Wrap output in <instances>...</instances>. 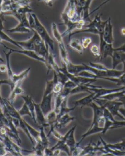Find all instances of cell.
Instances as JSON below:
<instances>
[{"mask_svg":"<svg viewBox=\"0 0 125 156\" xmlns=\"http://www.w3.org/2000/svg\"><path fill=\"white\" fill-rule=\"evenodd\" d=\"M94 102L97 104L98 105L101 106L102 108L108 109L114 117L117 116L123 120H125V118L119 112V109H120L121 106L123 105L121 102L116 100L108 101L105 99L100 98H96Z\"/></svg>","mask_w":125,"mask_h":156,"instance_id":"cell-1","label":"cell"},{"mask_svg":"<svg viewBox=\"0 0 125 156\" xmlns=\"http://www.w3.org/2000/svg\"><path fill=\"white\" fill-rule=\"evenodd\" d=\"M35 21V30L36 31L38 34L40 36L41 39L44 41L46 44L48 45L49 47L52 51H54V41L52 39L50 34H48L46 29L44 26L39 20L38 19L37 15L36 14H32Z\"/></svg>","mask_w":125,"mask_h":156,"instance_id":"cell-2","label":"cell"},{"mask_svg":"<svg viewBox=\"0 0 125 156\" xmlns=\"http://www.w3.org/2000/svg\"><path fill=\"white\" fill-rule=\"evenodd\" d=\"M4 139L5 148L7 150V152L11 154L13 156H23L21 153L22 151L32 152V151H28L27 150L21 148L18 144L14 142L13 139L11 138L8 136H5L2 137Z\"/></svg>","mask_w":125,"mask_h":156,"instance_id":"cell-3","label":"cell"},{"mask_svg":"<svg viewBox=\"0 0 125 156\" xmlns=\"http://www.w3.org/2000/svg\"><path fill=\"white\" fill-rule=\"evenodd\" d=\"M91 107L94 112V118L91 126L100 125L105 123V119L104 116V110L101 106L97 105L95 102L93 101L88 106Z\"/></svg>","mask_w":125,"mask_h":156,"instance_id":"cell-4","label":"cell"},{"mask_svg":"<svg viewBox=\"0 0 125 156\" xmlns=\"http://www.w3.org/2000/svg\"><path fill=\"white\" fill-rule=\"evenodd\" d=\"M100 61H102L108 57H111L114 51V48L112 44L107 43L103 38V35L100 36Z\"/></svg>","mask_w":125,"mask_h":156,"instance_id":"cell-5","label":"cell"},{"mask_svg":"<svg viewBox=\"0 0 125 156\" xmlns=\"http://www.w3.org/2000/svg\"><path fill=\"white\" fill-rule=\"evenodd\" d=\"M1 45H2L4 46V47L8 51H11L12 53L15 52V53H18L20 54L24 55L25 56H27L28 57L34 59L35 60H36L38 61L42 62L44 63H45V59L41 57L39 55L37 54V53L35 51H32V50H27V49H20V50H17V49H14L12 48L8 47L6 45H5V44H4L3 43H2Z\"/></svg>","mask_w":125,"mask_h":156,"instance_id":"cell-6","label":"cell"},{"mask_svg":"<svg viewBox=\"0 0 125 156\" xmlns=\"http://www.w3.org/2000/svg\"><path fill=\"white\" fill-rule=\"evenodd\" d=\"M32 31L34 32V35L32 37H31L29 39L26 41H19L17 43L20 45L23 49L27 50H32L35 51V43L37 39L40 37L39 34H38L37 31L35 30H32Z\"/></svg>","mask_w":125,"mask_h":156,"instance_id":"cell-7","label":"cell"},{"mask_svg":"<svg viewBox=\"0 0 125 156\" xmlns=\"http://www.w3.org/2000/svg\"><path fill=\"white\" fill-rule=\"evenodd\" d=\"M54 95V92L51 93L48 95H43V98L40 104L42 112L44 113V115L46 116L48 112H51L52 110V99Z\"/></svg>","mask_w":125,"mask_h":156,"instance_id":"cell-8","label":"cell"},{"mask_svg":"<svg viewBox=\"0 0 125 156\" xmlns=\"http://www.w3.org/2000/svg\"><path fill=\"white\" fill-rule=\"evenodd\" d=\"M79 4H80L83 10L82 12V19L85 21L86 23H90L92 20L90 18V13L89 10L90 5L93 0H78Z\"/></svg>","mask_w":125,"mask_h":156,"instance_id":"cell-9","label":"cell"},{"mask_svg":"<svg viewBox=\"0 0 125 156\" xmlns=\"http://www.w3.org/2000/svg\"><path fill=\"white\" fill-rule=\"evenodd\" d=\"M35 116L36 119V122L40 126H43L44 128H47L50 126L48 124L46 116L44 115V113L42 112L40 104H36L35 102Z\"/></svg>","mask_w":125,"mask_h":156,"instance_id":"cell-10","label":"cell"},{"mask_svg":"<svg viewBox=\"0 0 125 156\" xmlns=\"http://www.w3.org/2000/svg\"><path fill=\"white\" fill-rule=\"evenodd\" d=\"M103 38L104 41L108 44H113L114 41L113 35V25L111 23V17L108 18V23L105 26V30L103 34Z\"/></svg>","mask_w":125,"mask_h":156,"instance_id":"cell-11","label":"cell"},{"mask_svg":"<svg viewBox=\"0 0 125 156\" xmlns=\"http://www.w3.org/2000/svg\"><path fill=\"white\" fill-rule=\"evenodd\" d=\"M45 61L44 65L48 69V75L51 70H54L57 73L60 72V67L55 61V56L51 51H50L49 55L45 59Z\"/></svg>","mask_w":125,"mask_h":156,"instance_id":"cell-12","label":"cell"},{"mask_svg":"<svg viewBox=\"0 0 125 156\" xmlns=\"http://www.w3.org/2000/svg\"><path fill=\"white\" fill-rule=\"evenodd\" d=\"M125 90V87L122 86L121 88H112V89H107L103 87L101 88H91V91L95 93V100L96 98H99L101 96L104 95H108L115 92Z\"/></svg>","mask_w":125,"mask_h":156,"instance_id":"cell-13","label":"cell"},{"mask_svg":"<svg viewBox=\"0 0 125 156\" xmlns=\"http://www.w3.org/2000/svg\"><path fill=\"white\" fill-rule=\"evenodd\" d=\"M76 119L74 116H71L69 115V113L66 114L62 116L60 118L57 120L56 122L54 124V127L56 128L62 129L65 128L74 120Z\"/></svg>","mask_w":125,"mask_h":156,"instance_id":"cell-14","label":"cell"},{"mask_svg":"<svg viewBox=\"0 0 125 156\" xmlns=\"http://www.w3.org/2000/svg\"><path fill=\"white\" fill-rule=\"evenodd\" d=\"M102 86H94L91 84H84V83H80L79 85H77L74 88L71 90L70 95H74L80 92H88L90 94H91L93 92L91 91V88H101Z\"/></svg>","mask_w":125,"mask_h":156,"instance_id":"cell-15","label":"cell"},{"mask_svg":"<svg viewBox=\"0 0 125 156\" xmlns=\"http://www.w3.org/2000/svg\"><path fill=\"white\" fill-rule=\"evenodd\" d=\"M21 97L24 99V101L26 104L28 109L31 114V119L34 121L35 123H36V119L35 116V102L32 97L30 95L22 96L21 95Z\"/></svg>","mask_w":125,"mask_h":156,"instance_id":"cell-16","label":"cell"},{"mask_svg":"<svg viewBox=\"0 0 125 156\" xmlns=\"http://www.w3.org/2000/svg\"><path fill=\"white\" fill-rule=\"evenodd\" d=\"M24 81H21L18 82L16 86H15L14 89L11 90L10 95L8 97V101L10 102L11 104H14V102L15 101L16 98H17V96L18 95H23L25 94V91L22 88H21V86L22 85V82Z\"/></svg>","mask_w":125,"mask_h":156,"instance_id":"cell-17","label":"cell"},{"mask_svg":"<svg viewBox=\"0 0 125 156\" xmlns=\"http://www.w3.org/2000/svg\"><path fill=\"white\" fill-rule=\"evenodd\" d=\"M111 58L112 59V69H115L118 65L125 62V53L120 51H114Z\"/></svg>","mask_w":125,"mask_h":156,"instance_id":"cell-18","label":"cell"},{"mask_svg":"<svg viewBox=\"0 0 125 156\" xmlns=\"http://www.w3.org/2000/svg\"><path fill=\"white\" fill-rule=\"evenodd\" d=\"M76 128V126H74L72 128H71V132L69 133L67 139H66V144L70 148V153H71L74 151V149L77 147L80 146L78 144V143L76 142V140L74 139V131Z\"/></svg>","mask_w":125,"mask_h":156,"instance_id":"cell-19","label":"cell"},{"mask_svg":"<svg viewBox=\"0 0 125 156\" xmlns=\"http://www.w3.org/2000/svg\"><path fill=\"white\" fill-rule=\"evenodd\" d=\"M67 71L70 73L74 76H77L78 74L83 71H87V68L86 66V64L82 63L81 65H74L71 62H70L68 65H67Z\"/></svg>","mask_w":125,"mask_h":156,"instance_id":"cell-20","label":"cell"},{"mask_svg":"<svg viewBox=\"0 0 125 156\" xmlns=\"http://www.w3.org/2000/svg\"><path fill=\"white\" fill-rule=\"evenodd\" d=\"M95 92H92L90 94V95H88L84 97L83 98L78 100L77 101L74 102V106H81V108H82L84 106H89L90 104L95 100Z\"/></svg>","mask_w":125,"mask_h":156,"instance_id":"cell-21","label":"cell"},{"mask_svg":"<svg viewBox=\"0 0 125 156\" xmlns=\"http://www.w3.org/2000/svg\"><path fill=\"white\" fill-rule=\"evenodd\" d=\"M7 31L10 33H30L32 30L22 22H19V24L15 27L7 30Z\"/></svg>","mask_w":125,"mask_h":156,"instance_id":"cell-22","label":"cell"},{"mask_svg":"<svg viewBox=\"0 0 125 156\" xmlns=\"http://www.w3.org/2000/svg\"><path fill=\"white\" fill-rule=\"evenodd\" d=\"M103 131H104V127H102L99 125L91 126L90 128L87 130V132L85 133L84 135H82L81 140H80L79 142L78 143V144L80 145V144L84 140V139H85V138L87 137L88 136H91L94 134L98 133H102L103 132Z\"/></svg>","mask_w":125,"mask_h":156,"instance_id":"cell-23","label":"cell"},{"mask_svg":"<svg viewBox=\"0 0 125 156\" xmlns=\"http://www.w3.org/2000/svg\"><path fill=\"white\" fill-rule=\"evenodd\" d=\"M68 45L70 47L77 51L80 55H82L84 53V48L81 44V41L78 39L73 38L69 41Z\"/></svg>","mask_w":125,"mask_h":156,"instance_id":"cell-24","label":"cell"},{"mask_svg":"<svg viewBox=\"0 0 125 156\" xmlns=\"http://www.w3.org/2000/svg\"><path fill=\"white\" fill-rule=\"evenodd\" d=\"M58 49L60 52V57L61 59V62H63L66 65H68L71 61L68 57V51L64 45V43L58 44Z\"/></svg>","mask_w":125,"mask_h":156,"instance_id":"cell-25","label":"cell"},{"mask_svg":"<svg viewBox=\"0 0 125 156\" xmlns=\"http://www.w3.org/2000/svg\"><path fill=\"white\" fill-rule=\"evenodd\" d=\"M30 70L31 67H28L24 71L22 72L19 75L14 74L11 81L12 82V83L14 85L16 86V85L17 84L18 82L21 81H24L25 78L28 77V73L30 71Z\"/></svg>","mask_w":125,"mask_h":156,"instance_id":"cell-26","label":"cell"},{"mask_svg":"<svg viewBox=\"0 0 125 156\" xmlns=\"http://www.w3.org/2000/svg\"><path fill=\"white\" fill-rule=\"evenodd\" d=\"M51 31L52 34L54 39L57 41L58 44L64 43L63 37L58 29V25L55 23H52L51 24Z\"/></svg>","mask_w":125,"mask_h":156,"instance_id":"cell-27","label":"cell"},{"mask_svg":"<svg viewBox=\"0 0 125 156\" xmlns=\"http://www.w3.org/2000/svg\"><path fill=\"white\" fill-rule=\"evenodd\" d=\"M67 98H66L64 99V101L62 102V104H61V108L59 113L58 114L57 116V120L58 118H60L62 116L66 114H68L69 112H71L72 111H73L74 109L76 108V106H74L72 108H69L67 106Z\"/></svg>","mask_w":125,"mask_h":156,"instance_id":"cell-28","label":"cell"},{"mask_svg":"<svg viewBox=\"0 0 125 156\" xmlns=\"http://www.w3.org/2000/svg\"><path fill=\"white\" fill-rule=\"evenodd\" d=\"M125 90H123L122 91L115 92H113V93L110 94L108 95L102 96L99 98L105 99V100H107L108 101H114V100H116V99H118L120 97H121L122 95H125Z\"/></svg>","mask_w":125,"mask_h":156,"instance_id":"cell-29","label":"cell"},{"mask_svg":"<svg viewBox=\"0 0 125 156\" xmlns=\"http://www.w3.org/2000/svg\"><path fill=\"white\" fill-rule=\"evenodd\" d=\"M101 79L114 82L116 84V86H123L125 87V73L119 77H102Z\"/></svg>","mask_w":125,"mask_h":156,"instance_id":"cell-30","label":"cell"},{"mask_svg":"<svg viewBox=\"0 0 125 156\" xmlns=\"http://www.w3.org/2000/svg\"><path fill=\"white\" fill-rule=\"evenodd\" d=\"M0 39L2 41H6L8 43H10L11 44L15 45L16 47L20 48V49H23V48H22L20 45L17 43V41L14 40L12 38L9 37L6 33H5L4 31L0 30Z\"/></svg>","mask_w":125,"mask_h":156,"instance_id":"cell-31","label":"cell"},{"mask_svg":"<svg viewBox=\"0 0 125 156\" xmlns=\"http://www.w3.org/2000/svg\"><path fill=\"white\" fill-rule=\"evenodd\" d=\"M25 123L27 126V129L28 130V132L30 133L31 136H32V138L36 141V142H40V132L38 131L36 129H35L32 126H31L28 122H26L25 120Z\"/></svg>","mask_w":125,"mask_h":156,"instance_id":"cell-32","label":"cell"},{"mask_svg":"<svg viewBox=\"0 0 125 156\" xmlns=\"http://www.w3.org/2000/svg\"><path fill=\"white\" fill-rule=\"evenodd\" d=\"M4 53L5 54V56L6 58V65L7 67V77H8V79L9 80H11L12 77L14 75V72L12 70V68L11 67L10 62V56L11 54L12 53L11 51H8V52L7 53L6 51H4Z\"/></svg>","mask_w":125,"mask_h":156,"instance_id":"cell-33","label":"cell"},{"mask_svg":"<svg viewBox=\"0 0 125 156\" xmlns=\"http://www.w3.org/2000/svg\"><path fill=\"white\" fill-rule=\"evenodd\" d=\"M45 148V146L41 142H36V146L33 147V152L35 153V155L36 156H44V151Z\"/></svg>","mask_w":125,"mask_h":156,"instance_id":"cell-34","label":"cell"},{"mask_svg":"<svg viewBox=\"0 0 125 156\" xmlns=\"http://www.w3.org/2000/svg\"><path fill=\"white\" fill-rule=\"evenodd\" d=\"M45 116H46V121H47L48 124H49L50 126L54 125L55 122H56V121H57L58 114L54 110H52L50 112H48Z\"/></svg>","mask_w":125,"mask_h":156,"instance_id":"cell-35","label":"cell"},{"mask_svg":"<svg viewBox=\"0 0 125 156\" xmlns=\"http://www.w3.org/2000/svg\"><path fill=\"white\" fill-rule=\"evenodd\" d=\"M44 129V127L43 126H40V142L42 143L45 146L46 148H48L50 145V141H49L48 138V136H46Z\"/></svg>","mask_w":125,"mask_h":156,"instance_id":"cell-36","label":"cell"},{"mask_svg":"<svg viewBox=\"0 0 125 156\" xmlns=\"http://www.w3.org/2000/svg\"><path fill=\"white\" fill-rule=\"evenodd\" d=\"M64 98H63L60 94L55 95V100H54V110L58 114L60 112L61 104L62 102L64 101Z\"/></svg>","mask_w":125,"mask_h":156,"instance_id":"cell-37","label":"cell"},{"mask_svg":"<svg viewBox=\"0 0 125 156\" xmlns=\"http://www.w3.org/2000/svg\"><path fill=\"white\" fill-rule=\"evenodd\" d=\"M55 128H56L54 127V125L50 126V132L48 133V137H49V136H50L51 134H52V136H53L54 138L57 139L58 140H62V139L64 138V136H62V135L58 131H57V130L55 129Z\"/></svg>","mask_w":125,"mask_h":156,"instance_id":"cell-38","label":"cell"},{"mask_svg":"<svg viewBox=\"0 0 125 156\" xmlns=\"http://www.w3.org/2000/svg\"><path fill=\"white\" fill-rule=\"evenodd\" d=\"M54 80L52 79V80L46 81V88L44 90V95H48L51 93L53 92L54 90Z\"/></svg>","mask_w":125,"mask_h":156,"instance_id":"cell-39","label":"cell"},{"mask_svg":"<svg viewBox=\"0 0 125 156\" xmlns=\"http://www.w3.org/2000/svg\"><path fill=\"white\" fill-rule=\"evenodd\" d=\"M18 112H19L20 115L22 118L25 115L29 116L31 118V114L30 111L25 102L24 103V105L22 106V107L19 110H18Z\"/></svg>","mask_w":125,"mask_h":156,"instance_id":"cell-40","label":"cell"},{"mask_svg":"<svg viewBox=\"0 0 125 156\" xmlns=\"http://www.w3.org/2000/svg\"><path fill=\"white\" fill-rule=\"evenodd\" d=\"M87 65L92 68H96L99 70L107 71L108 69V68H107L105 65L101 63H92L91 62H90Z\"/></svg>","mask_w":125,"mask_h":156,"instance_id":"cell-41","label":"cell"},{"mask_svg":"<svg viewBox=\"0 0 125 156\" xmlns=\"http://www.w3.org/2000/svg\"><path fill=\"white\" fill-rule=\"evenodd\" d=\"M57 75H58V82H61V83L64 85V84L69 80V79L68 78L66 75L64 74V73H63L61 72L60 71L59 72L57 73Z\"/></svg>","mask_w":125,"mask_h":156,"instance_id":"cell-42","label":"cell"},{"mask_svg":"<svg viewBox=\"0 0 125 156\" xmlns=\"http://www.w3.org/2000/svg\"><path fill=\"white\" fill-rule=\"evenodd\" d=\"M92 39L90 37H83L81 39V44L84 49H87L89 45L91 43Z\"/></svg>","mask_w":125,"mask_h":156,"instance_id":"cell-43","label":"cell"},{"mask_svg":"<svg viewBox=\"0 0 125 156\" xmlns=\"http://www.w3.org/2000/svg\"><path fill=\"white\" fill-rule=\"evenodd\" d=\"M102 108L104 110V116L105 119H108V120H110L112 122H114L116 120L114 118V116L112 115L111 112L106 108Z\"/></svg>","mask_w":125,"mask_h":156,"instance_id":"cell-44","label":"cell"},{"mask_svg":"<svg viewBox=\"0 0 125 156\" xmlns=\"http://www.w3.org/2000/svg\"><path fill=\"white\" fill-rule=\"evenodd\" d=\"M90 51L94 56L100 57V47H98L97 45H92L90 48Z\"/></svg>","mask_w":125,"mask_h":156,"instance_id":"cell-45","label":"cell"},{"mask_svg":"<svg viewBox=\"0 0 125 156\" xmlns=\"http://www.w3.org/2000/svg\"><path fill=\"white\" fill-rule=\"evenodd\" d=\"M63 88H64V85H62L61 82H58L54 84L53 92L55 95L58 94L61 92Z\"/></svg>","mask_w":125,"mask_h":156,"instance_id":"cell-46","label":"cell"},{"mask_svg":"<svg viewBox=\"0 0 125 156\" xmlns=\"http://www.w3.org/2000/svg\"><path fill=\"white\" fill-rule=\"evenodd\" d=\"M125 126V120H122V121H117L115 120L113 122V126L111 128V129H117V128H120L121 127H124Z\"/></svg>","mask_w":125,"mask_h":156,"instance_id":"cell-47","label":"cell"},{"mask_svg":"<svg viewBox=\"0 0 125 156\" xmlns=\"http://www.w3.org/2000/svg\"><path fill=\"white\" fill-rule=\"evenodd\" d=\"M3 84H6V85H9L10 86L11 90L14 89L15 85H14L12 82L10 80H9L8 78L7 80H0V85H2Z\"/></svg>","mask_w":125,"mask_h":156,"instance_id":"cell-48","label":"cell"},{"mask_svg":"<svg viewBox=\"0 0 125 156\" xmlns=\"http://www.w3.org/2000/svg\"><path fill=\"white\" fill-rule=\"evenodd\" d=\"M76 86H77V85H76L74 82L71 81V80H68V81L64 84V87L70 88L71 90H72V89L74 88Z\"/></svg>","mask_w":125,"mask_h":156,"instance_id":"cell-49","label":"cell"},{"mask_svg":"<svg viewBox=\"0 0 125 156\" xmlns=\"http://www.w3.org/2000/svg\"><path fill=\"white\" fill-rule=\"evenodd\" d=\"M55 1L56 0H37L38 2H44L45 4H47V5L50 7L53 6Z\"/></svg>","mask_w":125,"mask_h":156,"instance_id":"cell-50","label":"cell"},{"mask_svg":"<svg viewBox=\"0 0 125 156\" xmlns=\"http://www.w3.org/2000/svg\"><path fill=\"white\" fill-rule=\"evenodd\" d=\"M44 156H54V151L51 148H46L44 149Z\"/></svg>","mask_w":125,"mask_h":156,"instance_id":"cell-51","label":"cell"},{"mask_svg":"<svg viewBox=\"0 0 125 156\" xmlns=\"http://www.w3.org/2000/svg\"><path fill=\"white\" fill-rule=\"evenodd\" d=\"M0 72L7 73V67L6 64H0Z\"/></svg>","mask_w":125,"mask_h":156,"instance_id":"cell-52","label":"cell"},{"mask_svg":"<svg viewBox=\"0 0 125 156\" xmlns=\"http://www.w3.org/2000/svg\"><path fill=\"white\" fill-rule=\"evenodd\" d=\"M5 21H6L5 19V16L0 19V30L1 31H4L5 29L4 25V22Z\"/></svg>","mask_w":125,"mask_h":156,"instance_id":"cell-53","label":"cell"},{"mask_svg":"<svg viewBox=\"0 0 125 156\" xmlns=\"http://www.w3.org/2000/svg\"><path fill=\"white\" fill-rule=\"evenodd\" d=\"M114 51H123L125 53V43L122 44L121 46L120 47L117 48H114Z\"/></svg>","mask_w":125,"mask_h":156,"instance_id":"cell-54","label":"cell"},{"mask_svg":"<svg viewBox=\"0 0 125 156\" xmlns=\"http://www.w3.org/2000/svg\"><path fill=\"white\" fill-rule=\"evenodd\" d=\"M116 101L121 102L122 104H123V106H124V108H125V95H122V96L120 97Z\"/></svg>","mask_w":125,"mask_h":156,"instance_id":"cell-55","label":"cell"},{"mask_svg":"<svg viewBox=\"0 0 125 156\" xmlns=\"http://www.w3.org/2000/svg\"><path fill=\"white\" fill-rule=\"evenodd\" d=\"M119 112L125 118V108H121L119 109Z\"/></svg>","mask_w":125,"mask_h":156,"instance_id":"cell-56","label":"cell"},{"mask_svg":"<svg viewBox=\"0 0 125 156\" xmlns=\"http://www.w3.org/2000/svg\"><path fill=\"white\" fill-rule=\"evenodd\" d=\"M61 152V151L60 149H54V156H58Z\"/></svg>","mask_w":125,"mask_h":156,"instance_id":"cell-57","label":"cell"},{"mask_svg":"<svg viewBox=\"0 0 125 156\" xmlns=\"http://www.w3.org/2000/svg\"><path fill=\"white\" fill-rule=\"evenodd\" d=\"M121 33L123 36L125 37V27H122L121 30Z\"/></svg>","mask_w":125,"mask_h":156,"instance_id":"cell-58","label":"cell"},{"mask_svg":"<svg viewBox=\"0 0 125 156\" xmlns=\"http://www.w3.org/2000/svg\"><path fill=\"white\" fill-rule=\"evenodd\" d=\"M2 41H1V39H0V44H2ZM0 62H4V60L3 59V58H2L1 56H0Z\"/></svg>","mask_w":125,"mask_h":156,"instance_id":"cell-59","label":"cell"},{"mask_svg":"<svg viewBox=\"0 0 125 156\" xmlns=\"http://www.w3.org/2000/svg\"><path fill=\"white\" fill-rule=\"evenodd\" d=\"M4 16H5V15H4V13L1 11V9H0V19L2 17H4Z\"/></svg>","mask_w":125,"mask_h":156,"instance_id":"cell-60","label":"cell"},{"mask_svg":"<svg viewBox=\"0 0 125 156\" xmlns=\"http://www.w3.org/2000/svg\"><path fill=\"white\" fill-rule=\"evenodd\" d=\"M123 71H124V72L125 73V62H123Z\"/></svg>","mask_w":125,"mask_h":156,"instance_id":"cell-61","label":"cell"},{"mask_svg":"<svg viewBox=\"0 0 125 156\" xmlns=\"http://www.w3.org/2000/svg\"><path fill=\"white\" fill-rule=\"evenodd\" d=\"M3 1H4V0H0V9H1V6L2 4L3 3Z\"/></svg>","mask_w":125,"mask_h":156,"instance_id":"cell-62","label":"cell"},{"mask_svg":"<svg viewBox=\"0 0 125 156\" xmlns=\"http://www.w3.org/2000/svg\"><path fill=\"white\" fill-rule=\"evenodd\" d=\"M1 85H0V101L2 99V97H1Z\"/></svg>","mask_w":125,"mask_h":156,"instance_id":"cell-63","label":"cell"},{"mask_svg":"<svg viewBox=\"0 0 125 156\" xmlns=\"http://www.w3.org/2000/svg\"><path fill=\"white\" fill-rule=\"evenodd\" d=\"M0 140H4V139H3V138H2V137H1V136H0Z\"/></svg>","mask_w":125,"mask_h":156,"instance_id":"cell-64","label":"cell"}]
</instances>
